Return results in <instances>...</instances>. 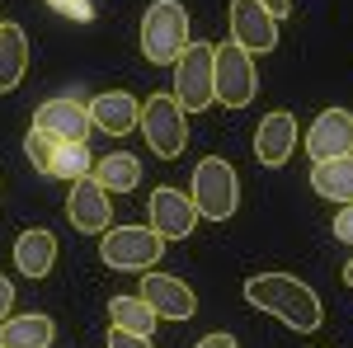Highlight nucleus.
Segmentation results:
<instances>
[{"label":"nucleus","instance_id":"nucleus-1","mask_svg":"<svg viewBox=\"0 0 353 348\" xmlns=\"http://www.w3.org/2000/svg\"><path fill=\"white\" fill-rule=\"evenodd\" d=\"M245 301L250 306H259L264 316H278V320L288 325V329H297V334H311V329H321V296L311 292L301 278L292 273H259V278H250L245 283Z\"/></svg>","mask_w":353,"mask_h":348},{"label":"nucleus","instance_id":"nucleus-2","mask_svg":"<svg viewBox=\"0 0 353 348\" xmlns=\"http://www.w3.org/2000/svg\"><path fill=\"white\" fill-rule=\"evenodd\" d=\"M189 48V10L179 0H156L141 14V52L151 66L179 61V52Z\"/></svg>","mask_w":353,"mask_h":348},{"label":"nucleus","instance_id":"nucleus-3","mask_svg":"<svg viewBox=\"0 0 353 348\" xmlns=\"http://www.w3.org/2000/svg\"><path fill=\"white\" fill-rule=\"evenodd\" d=\"M193 207L208 221H231L236 216V207H241V179H236V170L221 156L198 161V170H193Z\"/></svg>","mask_w":353,"mask_h":348},{"label":"nucleus","instance_id":"nucleus-4","mask_svg":"<svg viewBox=\"0 0 353 348\" xmlns=\"http://www.w3.org/2000/svg\"><path fill=\"white\" fill-rule=\"evenodd\" d=\"M137 127H141V136L151 141V151H156L161 161L184 156V146H189V118H184V108H179L174 94H151V99L141 104Z\"/></svg>","mask_w":353,"mask_h":348},{"label":"nucleus","instance_id":"nucleus-5","mask_svg":"<svg viewBox=\"0 0 353 348\" xmlns=\"http://www.w3.org/2000/svg\"><path fill=\"white\" fill-rule=\"evenodd\" d=\"M165 254V240L151 226H109L99 240V259L123 273H151L156 259Z\"/></svg>","mask_w":353,"mask_h":348},{"label":"nucleus","instance_id":"nucleus-6","mask_svg":"<svg viewBox=\"0 0 353 348\" xmlns=\"http://www.w3.org/2000/svg\"><path fill=\"white\" fill-rule=\"evenodd\" d=\"M212 43H189L179 61H174V99L184 113H203L208 104H217L212 94Z\"/></svg>","mask_w":353,"mask_h":348},{"label":"nucleus","instance_id":"nucleus-7","mask_svg":"<svg viewBox=\"0 0 353 348\" xmlns=\"http://www.w3.org/2000/svg\"><path fill=\"white\" fill-rule=\"evenodd\" d=\"M254 90H259V76H254L250 52L236 48V43H221L217 52H212V94H217V104L245 108L254 99Z\"/></svg>","mask_w":353,"mask_h":348},{"label":"nucleus","instance_id":"nucleus-8","mask_svg":"<svg viewBox=\"0 0 353 348\" xmlns=\"http://www.w3.org/2000/svg\"><path fill=\"white\" fill-rule=\"evenodd\" d=\"M231 43L245 52H273L278 48V19L259 0H231Z\"/></svg>","mask_w":353,"mask_h":348},{"label":"nucleus","instance_id":"nucleus-9","mask_svg":"<svg viewBox=\"0 0 353 348\" xmlns=\"http://www.w3.org/2000/svg\"><path fill=\"white\" fill-rule=\"evenodd\" d=\"M146 212H151V231L161 240H189L193 226H198V207H193L189 193H179V188H156Z\"/></svg>","mask_w":353,"mask_h":348},{"label":"nucleus","instance_id":"nucleus-10","mask_svg":"<svg viewBox=\"0 0 353 348\" xmlns=\"http://www.w3.org/2000/svg\"><path fill=\"white\" fill-rule=\"evenodd\" d=\"M306 156L321 161H339V156H353V113L349 108H325L311 132H306Z\"/></svg>","mask_w":353,"mask_h":348},{"label":"nucleus","instance_id":"nucleus-11","mask_svg":"<svg viewBox=\"0 0 353 348\" xmlns=\"http://www.w3.org/2000/svg\"><path fill=\"white\" fill-rule=\"evenodd\" d=\"M66 221H71L76 231H85V236H104V231H109V221H113L109 193L94 184L90 174L71 184V198H66Z\"/></svg>","mask_w":353,"mask_h":348},{"label":"nucleus","instance_id":"nucleus-12","mask_svg":"<svg viewBox=\"0 0 353 348\" xmlns=\"http://www.w3.org/2000/svg\"><path fill=\"white\" fill-rule=\"evenodd\" d=\"M137 296H141L156 316H165V320H189L193 311H198L193 287H189V283H179V278H170V273H146Z\"/></svg>","mask_w":353,"mask_h":348},{"label":"nucleus","instance_id":"nucleus-13","mask_svg":"<svg viewBox=\"0 0 353 348\" xmlns=\"http://www.w3.org/2000/svg\"><path fill=\"white\" fill-rule=\"evenodd\" d=\"M292 146H297V118H292V113H283V108L269 113V118L254 127V161L269 165V170L288 165Z\"/></svg>","mask_w":353,"mask_h":348},{"label":"nucleus","instance_id":"nucleus-14","mask_svg":"<svg viewBox=\"0 0 353 348\" xmlns=\"http://www.w3.org/2000/svg\"><path fill=\"white\" fill-rule=\"evenodd\" d=\"M33 127L57 136V141H85L90 136V108H81L76 99H48L33 113Z\"/></svg>","mask_w":353,"mask_h":348},{"label":"nucleus","instance_id":"nucleus-15","mask_svg":"<svg viewBox=\"0 0 353 348\" xmlns=\"http://www.w3.org/2000/svg\"><path fill=\"white\" fill-rule=\"evenodd\" d=\"M137 118H141V104H137L128 90H109V94H94L90 99V127H99V132H109V136L132 132Z\"/></svg>","mask_w":353,"mask_h":348},{"label":"nucleus","instance_id":"nucleus-16","mask_svg":"<svg viewBox=\"0 0 353 348\" xmlns=\"http://www.w3.org/2000/svg\"><path fill=\"white\" fill-rule=\"evenodd\" d=\"M14 264H19V273L24 278H48L57 264V236L52 231H24L19 240H14Z\"/></svg>","mask_w":353,"mask_h":348},{"label":"nucleus","instance_id":"nucleus-17","mask_svg":"<svg viewBox=\"0 0 353 348\" xmlns=\"http://www.w3.org/2000/svg\"><path fill=\"white\" fill-rule=\"evenodd\" d=\"M311 188H316L325 203H334V207L353 203V156H339V161L311 165Z\"/></svg>","mask_w":353,"mask_h":348},{"label":"nucleus","instance_id":"nucleus-18","mask_svg":"<svg viewBox=\"0 0 353 348\" xmlns=\"http://www.w3.org/2000/svg\"><path fill=\"white\" fill-rule=\"evenodd\" d=\"M57 334V325L48 316H5L0 320V348H48Z\"/></svg>","mask_w":353,"mask_h":348},{"label":"nucleus","instance_id":"nucleus-19","mask_svg":"<svg viewBox=\"0 0 353 348\" xmlns=\"http://www.w3.org/2000/svg\"><path fill=\"white\" fill-rule=\"evenodd\" d=\"M90 179L104 188V193H132V188L141 184V161L128 156V151H113V156H104V161H94Z\"/></svg>","mask_w":353,"mask_h":348},{"label":"nucleus","instance_id":"nucleus-20","mask_svg":"<svg viewBox=\"0 0 353 348\" xmlns=\"http://www.w3.org/2000/svg\"><path fill=\"white\" fill-rule=\"evenodd\" d=\"M28 71V38L19 24H0V94L14 90Z\"/></svg>","mask_w":353,"mask_h":348},{"label":"nucleus","instance_id":"nucleus-21","mask_svg":"<svg viewBox=\"0 0 353 348\" xmlns=\"http://www.w3.org/2000/svg\"><path fill=\"white\" fill-rule=\"evenodd\" d=\"M90 170H94V156H90L85 141H57L43 174H48V179H71V184H76V179L90 174Z\"/></svg>","mask_w":353,"mask_h":348},{"label":"nucleus","instance_id":"nucleus-22","mask_svg":"<svg viewBox=\"0 0 353 348\" xmlns=\"http://www.w3.org/2000/svg\"><path fill=\"white\" fill-rule=\"evenodd\" d=\"M109 320L118 325V329H132V334H151V329H156V311H151L141 296H113Z\"/></svg>","mask_w":353,"mask_h":348},{"label":"nucleus","instance_id":"nucleus-23","mask_svg":"<svg viewBox=\"0 0 353 348\" xmlns=\"http://www.w3.org/2000/svg\"><path fill=\"white\" fill-rule=\"evenodd\" d=\"M52 146H57V136L38 132V127H28V136H24V156H28V165H33L38 174L48 170V156H52Z\"/></svg>","mask_w":353,"mask_h":348},{"label":"nucleus","instance_id":"nucleus-24","mask_svg":"<svg viewBox=\"0 0 353 348\" xmlns=\"http://www.w3.org/2000/svg\"><path fill=\"white\" fill-rule=\"evenodd\" d=\"M109 348H151V334H132V329H109Z\"/></svg>","mask_w":353,"mask_h":348},{"label":"nucleus","instance_id":"nucleus-25","mask_svg":"<svg viewBox=\"0 0 353 348\" xmlns=\"http://www.w3.org/2000/svg\"><path fill=\"white\" fill-rule=\"evenodd\" d=\"M334 236L344 245H353V203H344V207L334 212Z\"/></svg>","mask_w":353,"mask_h":348},{"label":"nucleus","instance_id":"nucleus-26","mask_svg":"<svg viewBox=\"0 0 353 348\" xmlns=\"http://www.w3.org/2000/svg\"><path fill=\"white\" fill-rule=\"evenodd\" d=\"M193 348H241L236 344V334H226V329H217V334H203Z\"/></svg>","mask_w":353,"mask_h":348},{"label":"nucleus","instance_id":"nucleus-27","mask_svg":"<svg viewBox=\"0 0 353 348\" xmlns=\"http://www.w3.org/2000/svg\"><path fill=\"white\" fill-rule=\"evenodd\" d=\"M14 311V287H10V278H0V320Z\"/></svg>","mask_w":353,"mask_h":348},{"label":"nucleus","instance_id":"nucleus-28","mask_svg":"<svg viewBox=\"0 0 353 348\" xmlns=\"http://www.w3.org/2000/svg\"><path fill=\"white\" fill-rule=\"evenodd\" d=\"M264 10H269L273 19H288V10H292V0H259Z\"/></svg>","mask_w":353,"mask_h":348},{"label":"nucleus","instance_id":"nucleus-29","mask_svg":"<svg viewBox=\"0 0 353 348\" xmlns=\"http://www.w3.org/2000/svg\"><path fill=\"white\" fill-rule=\"evenodd\" d=\"M52 5H61V10H71V14L90 19V5H85V0H52Z\"/></svg>","mask_w":353,"mask_h":348},{"label":"nucleus","instance_id":"nucleus-30","mask_svg":"<svg viewBox=\"0 0 353 348\" xmlns=\"http://www.w3.org/2000/svg\"><path fill=\"white\" fill-rule=\"evenodd\" d=\"M344 283H349V287H353V259H349V268H344Z\"/></svg>","mask_w":353,"mask_h":348},{"label":"nucleus","instance_id":"nucleus-31","mask_svg":"<svg viewBox=\"0 0 353 348\" xmlns=\"http://www.w3.org/2000/svg\"><path fill=\"white\" fill-rule=\"evenodd\" d=\"M0 24H5V19H0Z\"/></svg>","mask_w":353,"mask_h":348}]
</instances>
